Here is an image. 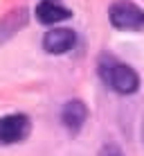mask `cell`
<instances>
[{"mask_svg":"<svg viewBox=\"0 0 144 156\" xmlns=\"http://www.w3.org/2000/svg\"><path fill=\"white\" fill-rule=\"evenodd\" d=\"M97 73L101 82L117 95H133L140 90V75L113 55H101L97 59Z\"/></svg>","mask_w":144,"mask_h":156,"instance_id":"cell-1","label":"cell"},{"mask_svg":"<svg viewBox=\"0 0 144 156\" xmlns=\"http://www.w3.org/2000/svg\"><path fill=\"white\" fill-rule=\"evenodd\" d=\"M108 20L115 30L122 32H142L144 30V9L131 0H115L108 7Z\"/></svg>","mask_w":144,"mask_h":156,"instance_id":"cell-2","label":"cell"},{"mask_svg":"<svg viewBox=\"0 0 144 156\" xmlns=\"http://www.w3.org/2000/svg\"><path fill=\"white\" fill-rule=\"evenodd\" d=\"M32 133V120L25 113H9L0 118V145L23 143Z\"/></svg>","mask_w":144,"mask_h":156,"instance_id":"cell-3","label":"cell"},{"mask_svg":"<svg viewBox=\"0 0 144 156\" xmlns=\"http://www.w3.org/2000/svg\"><path fill=\"white\" fill-rule=\"evenodd\" d=\"M77 45V32L70 27H52L43 36V50L47 55H68Z\"/></svg>","mask_w":144,"mask_h":156,"instance_id":"cell-4","label":"cell"},{"mask_svg":"<svg viewBox=\"0 0 144 156\" xmlns=\"http://www.w3.org/2000/svg\"><path fill=\"white\" fill-rule=\"evenodd\" d=\"M88 120V106L83 100H68L65 104L61 106V125L72 133L77 136L79 131L83 129Z\"/></svg>","mask_w":144,"mask_h":156,"instance_id":"cell-5","label":"cell"},{"mask_svg":"<svg viewBox=\"0 0 144 156\" xmlns=\"http://www.w3.org/2000/svg\"><path fill=\"white\" fill-rule=\"evenodd\" d=\"M34 14H36V20L41 25H56V23H63V20L72 18V12L61 0H41L36 5Z\"/></svg>","mask_w":144,"mask_h":156,"instance_id":"cell-6","label":"cell"},{"mask_svg":"<svg viewBox=\"0 0 144 156\" xmlns=\"http://www.w3.org/2000/svg\"><path fill=\"white\" fill-rule=\"evenodd\" d=\"M27 23H29V9L27 7H16L12 12H7L0 18V43L12 41Z\"/></svg>","mask_w":144,"mask_h":156,"instance_id":"cell-7","label":"cell"},{"mask_svg":"<svg viewBox=\"0 0 144 156\" xmlns=\"http://www.w3.org/2000/svg\"><path fill=\"white\" fill-rule=\"evenodd\" d=\"M97 156H124V152H122L119 145H115V143H106L104 147L99 149V154H97Z\"/></svg>","mask_w":144,"mask_h":156,"instance_id":"cell-8","label":"cell"},{"mask_svg":"<svg viewBox=\"0 0 144 156\" xmlns=\"http://www.w3.org/2000/svg\"><path fill=\"white\" fill-rule=\"evenodd\" d=\"M140 133H142V140H144V115H142V129H140Z\"/></svg>","mask_w":144,"mask_h":156,"instance_id":"cell-9","label":"cell"}]
</instances>
